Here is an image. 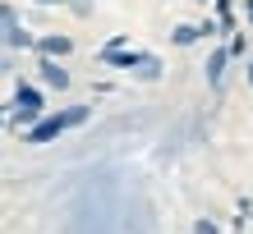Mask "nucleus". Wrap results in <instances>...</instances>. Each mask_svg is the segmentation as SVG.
<instances>
[{"instance_id":"1","label":"nucleus","mask_w":253,"mask_h":234,"mask_svg":"<svg viewBox=\"0 0 253 234\" xmlns=\"http://www.w3.org/2000/svg\"><path fill=\"white\" fill-rule=\"evenodd\" d=\"M92 120V106H65V110H42L33 124L23 129V138L33 142V147H42V142H55L60 134H69V129H79V124H87Z\"/></svg>"},{"instance_id":"2","label":"nucleus","mask_w":253,"mask_h":234,"mask_svg":"<svg viewBox=\"0 0 253 234\" xmlns=\"http://www.w3.org/2000/svg\"><path fill=\"white\" fill-rule=\"evenodd\" d=\"M42 110H46V87L19 78V83H14V97H9V120H5V124H9V129H28Z\"/></svg>"},{"instance_id":"3","label":"nucleus","mask_w":253,"mask_h":234,"mask_svg":"<svg viewBox=\"0 0 253 234\" xmlns=\"http://www.w3.org/2000/svg\"><path fill=\"white\" fill-rule=\"evenodd\" d=\"M33 28L23 23V14H19V5H9V0H0V46L5 51H33Z\"/></svg>"},{"instance_id":"4","label":"nucleus","mask_w":253,"mask_h":234,"mask_svg":"<svg viewBox=\"0 0 253 234\" xmlns=\"http://www.w3.org/2000/svg\"><path fill=\"white\" fill-rule=\"evenodd\" d=\"M37 83L46 87V92H69L74 74L65 69V60H55V55H37Z\"/></svg>"},{"instance_id":"5","label":"nucleus","mask_w":253,"mask_h":234,"mask_svg":"<svg viewBox=\"0 0 253 234\" xmlns=\"http://www.w3.org/2000/svg\"><path fill=\"white\" fill-rule=\"evenodd\" d=\"M33 51L37 55H55V60H69V55H74V37L69 33H37Z\"/></svg>"},{"instance_id":"6","label":"nucleus","mask_w":253,"mask_h":234,"mask_svg":"<svg viewBox=\"0 0 253 234\" xmlns=\"http://www.w3.org/2000/svg\"><path fill=\"white\" fill-rule=\"evenodd\" d=\"M235 60H230V51L226 46H216L212 55H207V65H203V74H207V87H212V92H221V87H226V69H230Z\"/></svg>"},{"instance_id":"7","label":"nucleus","mask_w":253,"mask_h":234,"mask_svg":"<svg viewBox=\"0 0 253 234\" xmlns=\"http://www.w3.org/2000/svg\"><path fill=\"white\" fill-rule=\"evenodd\" d=\"M129 74H133V78H138V83H157L161 74H166V65H161V60H157V55H147V51H143V55H138V65H133V69H129Z\"/></svg>"},{"instance_id":"8","label":"nucleus","mask_w":253,"mask_h":234,"mask_svg":"<svg viewBox=\"0 0 253 234\" xmlns=\"http://www.w3.org/2000/svg\"><path fill=\"white\" fill-rule=\"evenodd\" d=\"M207 33H203V23H175L170 28V46H198Z\"/></svg>"},{"instance_id":"9","label":"nucleus","mask_w":253,"mask_h":234,"mask_svg":"<svg viewBox=\"0 0 253 234\" xmlns=\"http://www.w3.org/2000/svg\"><path fill=\"white\" fill-rule=\"evenodd\" d=\"M65 9L74 14V19H92V14H97V0H65Z\"/></svg>"},{"instance_id":"10","label":"nucleus","mask_w":253,"mask_h":234,"mask_svg":"<svg viewBox=\"0 0 253 234\" xmlns=\"http://www.w3.org/2000/svg\"><path fill=\"white\" fill-rule=\"evenodd\" d=\"M14 69H19V55L0 46V83H5V78H14Z\"/></svg>"},{"instance_id":"11","label":"nucleus","mask_w":253,"mask_h":234,"mask_svg":"<svg viewBox=\"0 0 253 234\" xmlns=\"http://www.w3.org/2000/svg\"><path fill=\"white\" fill-rule=\"evenodd\" d=\"M226 51H230V60H244V55H249V37L240 33V37H230L226 41Z\"/></svg>"},{"instance_id":"12","label":"nucleus","mask_w":253,"mask_h":234,"mask_svg":"<svg viewBox=\"0 0 253 234\" xmlns=\"http://www.w3.org/2000/svg\"><path fill=\"white\" fill-rule=\"evenodd\" d=\"M193 234H221V225L207 221V216H198V221H193Z\"/></svg>"},{"instance_id":"13","label":"nucleus","mask_w":253,"mask_h":234,"mask_svg":"<svg viewBox=\"0 0 253 234\" xmlns=\"http://www.w3.org/2000/svg\"><path fill=\"white\" fill-rule=\"evenodd\" d=\"M244 83L253 87V55H244Z\"/></svg>"},{"instance_id":"14","label":"nucleus","mask_w":253,"mask_h":234,"mask_svg":"<svg viewBox=\"0 0 253 234\" xmlns=\"http://www.w3.org/2000/svg\"><path fill=\"white\" fill-rule=\"evenodd\" d=\"M33 5H37V9H60L65 0H33Z\"/></svg>"},{"instance_id":"15","label":"nucleus","mask_w":253,"mask_h":234,"mask_svg":"<svg viewBox=\"0 0 253 234\" xmlns=\"http://www.w3.org/2000/svg\"><path fill=\"white\" fill-rule=\"evenodd\" d=\"M244 19H249V37H253V0H244Z\"/></svg>"},{"instance_id":"16","label":"nucleus","mask_w":253,"mask_h":234,"mask_svg":"<svg viewBox=\"0 0 253 234\" xmlns=\"http://www.w3.org/2000/svg\"><path fill=\"white\" fill-rule=\"evenodd\" d=\"M198 5H212V0H198Z\"/></svg>"},{"instance_id":"17","label":"nucleus","mask_w":253,"mask_h":234,"mask_svg":"<svg viewBox=\"0 0 253 234\" xmlns=\"http://www.w3.org/2000/svg\"><path fill=\"white\" fill-rule=\"evenodd\" d=\"M0 124H5V115H0Z\"/></svg>"},{"instance_id":"18","label":"nucleus","mask_w":253,"mask_h":234,"mask_svg":"<svg viewBox=\"0 0 253 234\" xmlns=\"http://www.w3.org/2000/svg\"><path fill=\"white\" fill-rule=\"evenodd\" d=\"M161 5H170V0H161Z\"/></svg>"}]
</instances>
